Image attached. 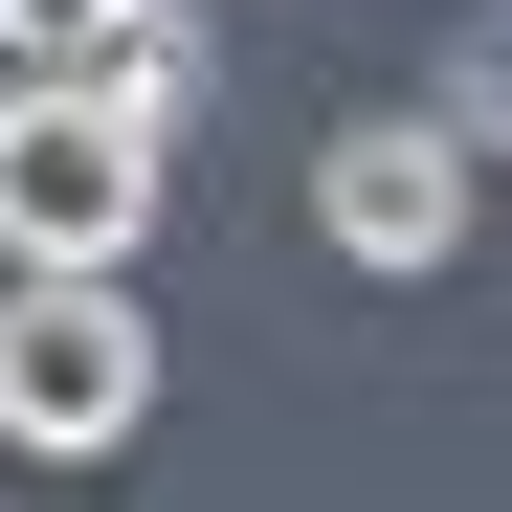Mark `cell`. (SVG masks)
Wrapping results in <instances>:
<instances>
[{
	"instance_id": "cell-1",
	"label": "cell",
	"mask_w": 512,
	"mask_h": 512,
	"mask_svg": "<svg viewBox=\"0 0 512 512\" xmlns=\"http://www.w3.org/2000/svg\"><path fill=\"white\" fill-rule=\"evenodd\" d=\"M156 423V334L112 268H0V446L23 468H90Z\"/></svg>"
},
{
	"instance_id": "cell-7",
	"label": "cell",
	"mask_w": 512,
	"mask_h": 512,
	"mask_svg": "<svg viewBox=\"0 0 512 512\" xmlns=\"http://www.w3.org/2000/svg\"><path fill=\"white\" fill-rule=\"evenodd\" d=\"M0 23H45V45H67V23H90V0H0Z\"/></svg>"
},
{
	"instance_id": "cell-5",
	"label": "cell",
	"mask_w": 512,
	"mask_h": 512,
	"mask_svg": "<svg viewBox=\"0 0 512 512\" xmlns=\"http://www.w3.org/2000/svg\"><path fill=\"white\" fill-rule=\"evenodd\" d=\"M423 112H446V134H468V156H512V0H490V23H468V45H446V90H423Z\"/></svg>"
},
{
	"instance_id": "cell-3",
	"label": "cell",
	"mask_w": 512,
	"mask_h": 512,
	"mask_svg": "<svg viewBox=\"0 0 512 512\" xmlns=\"http://www.w3.org/2000/svg\"><path fill=\"white\" fill-rule=\"evenodd\" d=\"M156 156L179 134H134V112H0V268H134Z\"/></svg>"
},
{
	"instance_id": "cell-2",
	"label": "cell",
	"mask_w": 512,
	"mask_h": 512,
	"mask_svg": "<svg viewBox=\"0 0 512 512\" xmlns=\"http://www.w3.org/2000/svg\"><path fill=\"white\" fill-rule=\"evenodd\" d=\"M468 201H490V156H468L446 112H334V134H312V223H334V268H379V290L446 268Z\"/></svg>"
},
{
	"instance_id": "cell-6",
	"label": "cell",
	"mask_w": 512,
	"mask_h": 512,
	"mask_svg": "<svg viewBox=\"0 0 512 512\" xmlns=\"http://www.w3.org/2000/svg\"><path fill=\"white\" fill-rule=\"evenodd\" d=\"M0 112H67V45L45 23H0Z\"/></svg>"
},
{
	"instance_id": "cell-4",
	"label": "cell",
	"mask_w": 512,
	"mask_h": 512,
	"mask_svg": "<svg viewBox=\"0 0 512 512\" xmlns=\"http://www.w3.org/2000/svg\"><path fill=\"white\" fill-rule=\"evenodd\" d=\"M67 112L179 134V112H201V0H90V23H67Z\"/></svg>"
}]
</instances>
